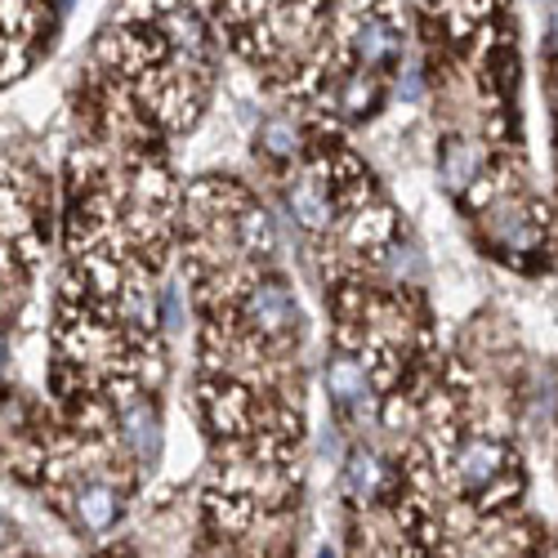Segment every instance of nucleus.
Instances as JSON below:
<instances>
[{"label": "nucleus", "instance_id": "nucleus-4", "mask_svg": "<svg viewBox=\"0 0 558 558\" xmlns=\"http://www.w3.org/2000/svg\"><path fill=\"white\" fill-rule=\"evenodd\" d=\"M371 385H376V376H371V366L353 353L336 357L327 366V389H331V402L344 411V415H357L366 402H371Z\"/></svg>", "mask_w": 558, "mask_h": 558}, {"label": "nucleus", "instance_id": "nucleus-5", "mask_svg": "<svg viewBox=\"0 0 558 558\" xmlns=\"http://www.w3.org/2000/svg\"><path fill=\"white\" fill-rule=\"evenodd\" d=\"M438 170H442V183L451 193L474 189V183L483 179V148L470 144V138H447L442 157H438Z\"/></svg>", "mask_w": 558, "mask_h": 558}, {"label": "nucleus", "instance_id": "nucleus-7", "mask_svg": "<svg viewBox=\"0 0 558 558\" xmlns=\"http://www.w3.org/2000/svg\"><path fill=\"white\" fill-rule=\"evenodd\" d=\"M117 425H121V442L138 456V460H153L157 456V411L144 402V398H134L121 415H117Z\"/></svg>", "mask_w": 558, "mask_h": 558}, {"label": "nucleus", "instance_id": "nucleus-6", "mask_svg": "<svg viewBox=\"0 0 558 558\" xmlns=\"http://www.w3.org/2000/svg\"><path fill=\"white\" fill-rule=\"evenodd\" d=\"M385 487H389L385 460H380L376 451H353L349 464H344V492H349L357 505H371V500H380Z\"/></svg>", "mask_w": 558, "mask_h": 558}, {"label": "nucleus", "instance_id": "nucleus-11", "mask_svg": "<svg viewBox=\"0 0 558 558\" xmlns=\"http://www.w3.org/2000/svg\"><path fill=\"white\" fill-rule=\"evenodd\" d=\"M554 45H558V10H554Z\"/></svg>", "mask_w": 558, "mask_h": 558}, {"label": "nucleus", "instance_id": "nucleus-2", "mask_svg": "<svg viewBox=\"0 0 558 558\" xmlns=\"http://www.w3.org/2000/svg\"><path fill=\"white\" fill-rule=\"evenodd\" d=\"M72 509H76V523L89 532H108L121 519V487L108 474H89L72 487Z\"/></svg>", "mask_w": 558, "mask_h": 558}, {"label": "nucleus", "instance_id": "nucleus-3", "mask_svg": "<svg viewBox=\"0 0 558 558\" xmlns=\"http://www.w3.org/2000/svg\"><path fill=\"white\" fill-rule=\"evenodd\" d=\"M349 40H353V59L362 68H389L398 59V50H402V36L385 14H362L353 23Z\"/></svg>", "mask_w": 558, "mask_h": 558}, {"label": "nucleus", "instance_id": "nucleus-9", "mask_svg": "<svg viewBox=\"0 0 558 558\" xmlns=\"http://www.w3.org/2000/svg\"><path fill=\"white\" fill-rule=\"evenodd\" d=\"M259 148H264L268 157H277V161H287V157H295V148H300V134H295V125H291L287 117H272V121H264V130H259Z\"/></svg>", "mask_w": 558, "mask_h": 558}, {"label": "nucleus", "instance_id": "nucleus-1", "mask_svg": "<svg viewBox=\"0 0 558 558\" xmlns=\"http://www.w3.org/2000/svg\"><path fill=\"white\" fill-rule=\"evenodd\" d=\"M238 313L246 322V336H255V340H282L295 327V322H300V308H295L291 291L282 282H272V277L246 287Z\"/></svg>", "mask_w": 558, "mask_h": 558}, {"label": "nucleus", "instance_id": "nucleus-8", "mask_svg": "<svg viewBox=\"0 0 558 558\" xmlns=\"http://www.w3.org/2000/svg\"><path fill=\"white\" fill-rule=\"evenodd\" d=\"M487 232H492V242L505 246V251H532L536 246V219L523 210V206H500L487 215Z\"/></svg>", "mask_w": 558, "mask_h": 558}, {"label": "nucleus", "instance_id": "nucleus-10", "mask_svg": "<svg viewBox=\"0 0 558 558\" xmlns=\"http://www.w3.org/2000/svg\"><path fill=\"white\" fill-rule=\"evenodd\" d=\"M371 104H376V85L366 81V72H349L344 81H340V89H336V108H344V112H366Z\"/></svg>", "mask_w": 558, "mask_h": 558}]
</instances>
